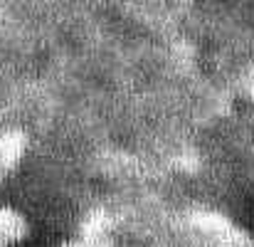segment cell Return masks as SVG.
<instances>
[{
    "mask_svg": "<svg viewBox=\"0 0 254 247\" xmlns=\"http://www.w3.org/2000/svg\"><path fill=\"white\" fill-rule=\"evenodd\" d=\"M252 220H254V208H252Z\"/></svg>",
    "mask_w": 254,
    "mask_h": 247,
    "instance_id": "obj_2",
    "label": "cell"
},
{
    "mask_svg": "<svg viewBox=\"0 0 254 247\" xmlns=\"http://www.w3.org/2000/svg\"><path fill=\"white\" fill-rule=\"evenodd\" d=\"M10 247H50V243H47V240H37V238H27V240L12 243Z\"/></svg>",
    "mask_w": 254,
    "mask_h": 247,
    "instance_id": "obj_1",
    "label": "cell"
}]
</instances>
